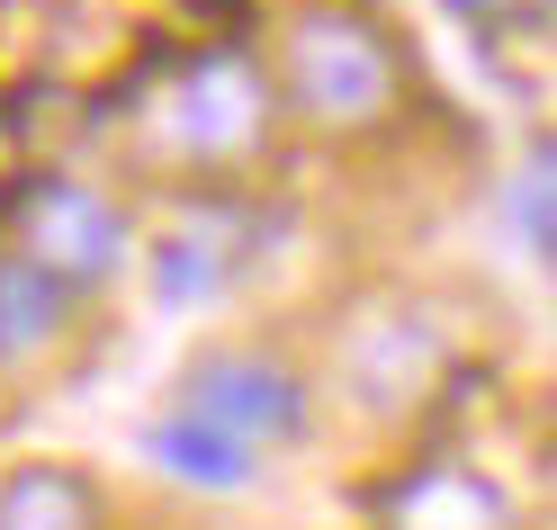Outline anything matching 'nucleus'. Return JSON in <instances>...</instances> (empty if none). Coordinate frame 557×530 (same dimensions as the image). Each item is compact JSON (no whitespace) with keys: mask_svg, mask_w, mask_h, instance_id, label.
<instances>
[{"mask_svg":"<svg viewBox=\"0 0 557 530\" xmlns=\"http://www.w3.org/2000/svg\"><path fill=\"white\" fill-rule=\"evenodd\" d=\"M512 225H521V252L548 261V145L521 162V189H512Z\"/></svg>","mask_w":557,"mask_h":530,"instance_id":"obj_11","label":"nucleus"},{"mask_svg":"<svg viewBox=\"0 0 557 530\" xmlns=\"http://www.w3.org/2000/svg\"><path fill=\"white\" fill-rule=\"evenodd\" d=\"M0 530H109V494L90 468L27 458V468L0 477Z\"/></svg>","mask_w":557,"mask_h":530,"instance_id":"obj_9","label":"nucleus"},{"mask_svg":"<svg viewBox=\"0 0 557 530\" xmlns=\"http://www.w3.org/2000/svg\"><path fill=\"white\" fill-rule=\"evenodd\" d=\"M261 207H243L225 189H181V207H171V225L153 234V297L162 306H207L225 297L243 270H252L261 252Z\"/></svg>","mask_w":557,"mask_h":530,"instance_id":"obj_5","label":"nucleus"},{"mask_svg":"<svg viewBox=\"0 0 557 530\" xmlns=\"http://www.w3.org/2000/svg\"><path fill=\"white\" fill-rule=\"evenodd\" d=\"M0 234H10L18 261H37L46 279H63L73 297L109 288V279L126 270L135 234H126V207L109 189L73 181V171H27V181L10 189V207H0Z\"/></svg>","mask_w":557,"mask_h":530,"instance_id":"obj_3","label":"nucleus"},{"mask_svg":"<svg viewBox=\"0 0 557 530\" xmlns=\"http://www.w3.org/2000/svg\"><path fill=\"white\" fill-rule=\"evenodd\" d=\"M387 530H521L512 494L485 477V468H459V458H432V468H413L387 513H377Z\"/></svg>","mask_w":557,"mask_h":530,"instance_id":"obj_7","label":"nucleus"},{"mask_svg":"<svg viewBox=\"0 0 557 530\" xmlns=\"http://www.w3.org/2000/svg\"><path fill=\"white\" fill-rule=\"evenodd\" d=\"M73 324H82V297L63 288V279H46L37 261H18L10 243H0V369L63 350V333H73Z\"/></svg>","mask_w":557,"mask_h":530,"instance_id":"obj_8","label":"nucleus"},{"mask_svg":"<svg viewBox=\"0 0 557 530\" xmlns=\"http://www.w3.org/2000/svg\"><path fill=\"white\" fill-rule=\"evenodd\" d=\"M449 19H468L476 37H495V27H548V0H449Z\"/></svg>","mask_w":557,"mask_h":530,"instance_id":"obj_12","label":"nucleus"},{"mask_svg":"<svg viewBox=\"0 0 557 530\" xmlns=\"http://www.w3.org/2000/svg\"><path fill=\"white\" fill-rule=\"evenodd\" d=\"M181 414L216 422V432L252 441V449H288L315 422V396L278 350H198L181 378Z\"/></svg>","mask_w":557,"mask_h":530,"instance_id":"obj_4","label":"nucleus"},{"mask_svg":"<svg viewBox=\"0 0 557 530\" xmlns=\"http://www.w3.org/2000/svg\"><path fill=\"white\" fill-rule=\"evenodd\" d=\"M99 118L117 126V145L145 171L181 189H216L270 153L278 90L252 46H189V54H162L153 73H135L117 99H99Z\"/></svg>","mask_w":557,"mask_h":530,"instance_id":"obj_1","label":"nucleus"},{"mask_svg":"<svg viewBox=\"0 0 557 530\" xmlns=\"http://www.w3.org/2000/svg\"><path fill=\"white\" fill-rule=\"evenodd\" d=\"M333 369H342V386H351L369 414H405V405L441 378V333H432L413 306L377 297V306H360L351 324H342Z\"/></svg>","mask_w":557,"mask_h":530,"instance_id":"obj_6","label":"nucleus"},{"mask_svg":"<svg viewBox=\"0 0 557 530\" xmlns=\"http://www.w3.org/2000/svg\"><path fill=\"white\" fill-rule=\"evenodd\" d=\"M145 449H153V468H171L181 485H207V494H234V485L261 477V449L252 441H234V432H216V422H198L181 405L145 432Z\"/></svg>","mask_w":557,"mask_h":530,"instance_id":"obj_10","label":"nucleus"},{"mask_svg":"<svg viewBox=\"0 0 557 530\" xmlns=\"http://www.w3.org/2000/svg\"><path fill=\"white\" fill-rule=\"evenodd\" d=\"M270 90H278V109H297L315 135H377L405 109V54L351 0H306L288 19V37H278Z\"/></svg>","mask_w":557,"mask_h":530,"instance_id":"obj_2","label":"nucleus"}]
</instances>
